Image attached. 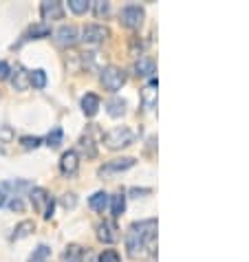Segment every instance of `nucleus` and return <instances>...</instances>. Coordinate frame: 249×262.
Instances as JSON below:
<instances>
[{"instance_id": "18", "label": "nucleus", "mask_w": 249, "mask_h": 262, "mask_svg": "<svg viewBox=\"0 0 249 262\" xmlns=\"http://www.w3.org/2000/svg\"><path fill=\"white\" fill-rule=\"evenodd\" d=\"M49 35H51V27H49L47 23L33 25V27L27 31V38H29V40H42V38H49Z\"/></svg>"}, {"instance_id": "2", "label": "nucleus", "mask_w": 249, "mask_h": 262, "mask_svg": "<svg viewBox=\"0 0 249 262\" xmlns=\"http://www.w3.org/2000/svg\"><path fill=\"white\" fill-rule=\"evenodd\" d=\"M135 141V133L126 126H119V128H113L108 130V133L104 135V143L106 148L111 150H119V148H126V145H130Z\"/></svg>"}, {"instance_id": "31", "label": "nucleus", "mask_w": 249, "mask_h": 262, "mask_svg": "<svg viewBox=\"0 0 249 262\" xmlns=\"http://www.w3.org/2000/svg\"><path fill=\"white\" fill-rule=\"evenodd\" d=\"M13 139V130L9 126H3L0 128V141H5V143H9Z\"/></svg>"}, {"instance_id": "35", "label": "nucleus", "mask_w": 249, "mask_h": 262, "mask_svg": "<svg viewBox=\"0 0 249 262\" xmlns=\"http://www.w3.org/2000/svg\"><path fill=\"white\" fill-rule=\"evenodd\" d=\"M148 192H150V190H133V194L137 196V199H139V194H148Z\"/></svg>"}, {"instance_id": "10", "label": "nucleus", "mask_w": 249, "mask_h": 262, "mask_svg": "<svg viewBox=\"0 0 249 262\" xmlns=\"http://www.w3.org/2000/svg\"><path fill=\"white\" fill-rule=\"evenodd\" d=\"M77 167H79V161H77V152H64L62 159H60V170L64 177H73V174L77 172Z\"/></svg>"}, {"instance_id": "5", "label": "nucleus", "mask_w": 249, "mask_h": 262, "mask_svg": "<svg viewBox=\"0 0 249 262\" xmlns=\"http://www.w3.org/2000/svg\"><path fill=\"white\" fill-rule=\"evenodd\" d=\"M108 35H111V31H108V27H104V25H86L82 31V40L86 45H99Z\"/></svg>"}, {"instance_id": "30", "label": "nucleus", "mask_w": 249, "mask_h": 262, "mask_svg": "<svg viewBox=\"0 0 249 262\" xmlns=\"http://www.w3.org/2000/svg\"><path fill=\"white\" fill-rule=\"evenodd\" d=\"M93 9H95V16L101 18V16H108V11H111V5L104 3V0H97V3L93 5Z\"/></svg>"}, {"instance_id": "27", "label": "nucleus", "mask_w": 249, "mask_h": 262, "mask_svg": "<svg viewBox=\"0 0 249 262\" xmlns=\"http://www.w3.org/2000/svg\"><path fill=\"white\" fill-rule=\"evenodd\" d=\"M62 137H64V133H62L60 128L51 130V133H49V137H47V145H49V148H57V145L62 143Z\"/></svg>"}, {"instance_id": "17", "label": "nucleus", "mask_w": 249, "mask_h": 262, "mask_svg": "<svg viewBox=\"0 0 249 262\" xmlns=\"http://www.w3.org/2000/svg\"><path fill=\"white\" fill-rule=\"evenodd\" d=\"M106 111L111 117H121L123 113H126V101H123L121 97H113L106 101Z\"/></svg>"}, {"instance_id": "33", "label": "nucleus", "mask_w": 249, "mask_h": 262, "mask_svg": "<svg viewBox=\"0 0 249 262\" xmlns=\"http://www.w3.org/2000/svg\"><path fill=\"white\" fill-rule=\"evenodd\" d=\"M9 209H11V212H23V209H25V203L20 201V199H11V201H9Z\"/></svg>"}, {"instance_id": "26", "label": "nucleus", "mask_w": 249, "mask_h": 262, "mask_svg": "<svg viewBox=\"0 0 249 262\" xmlns=\"http://www.w3.org/2000/svg\"><path fill=\"white\" fill-rule=\"evenodd\" d=\"M69 7H71L73 13H77L79 16V13H86L91 9V3L89 0H69Z\"/></svg>"}, {"instance_id": "15", "label": "nucleus", "mask_w": 249, "mask_h": 262, "mask_svg": "<svg viewBox=\"0 0 249 262\" xmlns=\"http://www.w3.org/2000/svg\"><path fill=\"white\" fill-rule=\"evenodd\" d=\"M141 99H143V106L146 108H152V106L157 104V79L155 77H152L150 84L141 91Z\"/></svg>"}, {"instance_id": "1", "label": "nucleus", "mask_w": 249, "mask_h": 262, "mask_svg": "<svg viewBox=\"0 0 249 262\" xmlns=\"http://www.w3.org/2000/svg\"><path fill=\"white\" fill-rule=\"evenodd\" d=\"M155 240H157V221H141L135 223L130 227L128 236H126V247H128V256L130 258H139L143 256L146 249L150 253H155Z\"/></svg>"}, {"instance_id": "9", "label": "nucleus", "mask_w": 249, "mask_h": 262, "mask_svg": "<svg viewBox=\"0 0 249 262\" xmlns=\"http://www.w3.org/2000/svg\"><path fill=\"white\" fill-rule=\"evenodd\" d=\"M133 165H135V159H133V157L115 159V161L101 165V167H99V174H101V177H106V174H111V172H121V170H128V167H133Z\"/></svg>"}, {"instance_id": "32", "label": "nucleus", "mask_w": 249, "mask_h": 262, "mask_svg": "<svg viewBox=\"0 0 249 262\" xmlns=\"http://www.w3.org/2000/svg\"><path fill=\"white\" fill-rule=\"evenodd\" d=\"M62 205L67 207V209H73L77 205V199H75V194H64V199H62Z\"/></svg>"}, {"instance_id": "13", "label": "nucleus", "mask_w": 249, "mask_h": 262, "mask_svg": "<svg viewBox=\"0 0 249 262\" xmlns=\"http://www.w3.org/2000/svg\"><path fill=\"white\" fill-rule=\"evenodd\" d=\"M82 111L86 117H93V115H97L99 111V97L95 95V93H86L82 97Z\"/></svg>"}, {"instance_id": "23", "label": "nucleus", "mask_w": 249, "mask_h": 262, "mask_svg": "<svg viewBox=\"0 0 249 262\" xmlns=\"http://www.w3.org/2000/svg\"><path fill=\"white\" fill-rule=\"evenodd\" d=\"M35 229V223L33 221H23V223H20L18 225V227H16V231H13V240H23V238H27L29 234H31V231Z\"/></svg>"}, {"instance_id": "24", "label": "nucleus", "mask_w": 249, "mask_h": 262, "mask_svg": "<svg viewBox=\"0 0 249 262\" xmlns=\"http://www.w3.org/2000/svg\"><path fill=\"white\" fill-rule=\"evenodd\" d=\"M79 150H82V155H86V157H95L97 155V150H95V145H93V139L89 135H84L82 139H79Z\"/></svg>"}, {"instance_id": "14", "label": "nucleus", "mask_w": 249, "mask_h": 262, "mask_svg": "<svg viewBox=\"0 0 249 262\" xmlns=\"http://www.w3.org/2000/svg\"><path fill=\"white\" fill-rule=\"evenodd\" d=\"M11 84L16 91H27L29 89V73L23 67H16V71H11Z\"/></svg>"}, {"instance_id": "12", "label": "nucleus", "mask_w": 249, "mask_h": 262, "mask_svg": "<svg viewBox=\"0 0 249 262\" xmlns=\"http://www.w3.org/2000/svg\"><path fill=\"white\" fill-rule=\"evenodd\" d=\"M155 69H157L155 60H150V57H139L137 64H135V75H139V77H150L152 73H155Z\"/></svg>"}, {"instance_id": "21", "label": "nucleus", "mask_w": 249, "mask_h": 262, "mask_svg": "<svg viewBox=\"0 0 249 262\" xmlns=\"http://www.w3.org/2000/svg\"><path fill=\"white\" fill-rule=\"evenodd\" d=\"M64 262H84V249L77 245H69L64 251Z\"/></svg>"}, {"instance_id": "25", "label": "nucleus", "mask_w": 249, "mask_h": 262, "mask_svg": "<svg viewBox=\"0 0 249 262\" xmlns=\"http://www.w3.org/2000/svg\"><path fill=\"white\" fill-rule=\"evenodd\" d=\"M51 256V249L47 245H40L38 249H35L33 253H31V258H29V262H47V258Z\"/></svg>"}, {"instance_id": "29", "label": "nucleus", "mask_w": 249, "mask_h": 262, "mask_svg": "<svg viewBox=\"0 0 249 262\" xmlns=\"http://www.w3.org/2000/svg\"><path fill=\"white\" fill-rule=\"evenodd\" d=\"M99 262H121V258L115 249H106V251L99 253Z\"/></svg>"}, {"instance_id": "7", "label": "nucleus", "mask_w": 249, "mask_h": 262, "mask_svg": "<svg viewBox=\"0 0 249 262\" xmlns=\"http://www.w3.org/2000/svg\"><path fill=\"white\" fill-rule=\"evenodd\" d=\"M97 238L108 245L117 243V240H119V229H117V225L113 221H104V223H99V227H97Z\"/></svg>"}, {"instance_id": "28", "label": "nucleus", "mask_w": 249, "mask_h": 262, "mask_svg": "<svg viewBox=\"0 0 249 262\" xmlns=\"http://www.w3.org/2000/svg\"><path fill=\"white\" fill-rule=\"evenodd\" d=\"M20 143H23L25 150H35V148H40L42 139H40V137H23V139H20Z\"/></svg>"}, {"instance_id": "11", "label": "nucleus", "mask_w": 249, "mask_h": 262, "mask_svg": "<svg viewBox=\"0 0 249 262\" xmlns=\"http://www.w3.org/2000/svg\"><path fill=\"white\" fill-rule=\"evenodd\" d=\"M40 13H42L45 20H62L64 18V7H62V3L51 0V3H42Z\"/></svg>"}, {"instance_id": "6", "label": "nucleus", "mask_w": 249, "mask_h": 262, "mask_svg": "<svg viewBox=\"0 0 249 262\" xmlns=\"http://www.w3.org/2000/svg\"><path fill=\"white\" fill-rule=\"evenodd\" d=\"M121 23L130 29H139L143 23V9L139 5H126L121 9Z\"/></svg>"}, {"instance_id": "34", "label": "nucleus", "mask_w": 249, "mask_h": 262, "mask_svg": "<svg viewBox=\"0 0 249 262\" xmlns=\"http://www.w3.org/2000/svg\"><path fill=\"white\" fill-rule=\"evenodd\" d=\"M11 75V67L7 62H0V79H7Z\"/></svg>"}, {"instance_id": "19", "label": "nucleus", "mask_w": 249, "mask_h": 262, "mask_svg": "<svg viewBox=\"0 0 249 262\" xmlns=\"http://www.w3.org/2000/svg\"><path fill=\"white\" fill-rule=\"evenodd\" d=\"M29 86H33V89L42 91L47 86V73L42 71V69L31 71V73H29Z\"/></svg>"}, {"instance_id": "8", "label": "nucleus", "mask_w": 249, "mask_h": 262, "mask_svg": "<svg viewBox=\"0 0 249 262\" xmlns=\"http://www.w3.org/2000/svg\"><path fill=\"white\" fill-rule=\"evenodd\" d=\"M55 42L60 47H73L77 42V29L73 25H64L55 31Z\"/></svg>"}, {"instance_id": "20", "label": "nucleus", "mask_w": 249, "mask_h": 262, "mask_svg": "<svg viewBox=\"0 0 249 262\" xmlns=\"http://www.w3.org/2000/svg\"><path fill=\"white\" fill-rule=\"evenodd\" d=\"M0 190H11L13 194H16V199H18L20 192L31 190V183H29V181H7V183L0 185Z\"/></svg>"}, {"instance_id": "16", "label": "nucleus", "mask_w": 249, "mask_h": 262, "mask_svg": "<svg viewBox=\"0 0 249 262\" xmlns=\"http://www.w3.org/2000/svg\"><path fill=\"white\" fill-rule=\"evenodd\" d=\"M108 203H111V196L106 192H95L89 199V205H91V209H95V212H104L108 207Z\"/></svg>"}, {"instance_id": "22", "label": "nucleus", "mask_w": 249, "mask_h": 262, "mask_svg": "<svg viewBox=\"0 0 249 262\" xmlns=\"http://www.w3.org/2000/svg\"><path fill=\"white\" fill-rule=\"evenodd\" d=\"M111 212H113V216H121L126 212V196L123 194L111 196Z\"/></svg>"}, {"instance_id": "36", "label": "nucleus", "mask_w": 249, "mask_h": 262, "mask_svg": "<svg viewBox=\"0 0 249 262\" xmlns=\"http://www.w3.org/2000/svg\"><path fill=\"white\" fill-rule=\"evenodd\" d=\"M3 201H5V196H3V194H0V205H3Z\"/></svg>"}, {"instance_id": "3", "label": "nucleus", "mask_w": 249, "mask_h": 262, "mask_svg": "<svg viewBox=\"0 0 249 262\" xmlns=\"http://www.w3.org/2000/svg\"><path fill=\"white\" fill-rule=\"evenodd\" d=\"M31 203H33V209L38 214H42L45 218H53V207H55V201L45 187H33L31 190Z\"/></svg>"}, {"instance_id": "4", "label": "nucleus", "mask_w": 249, "mask_h": 262, "mask_svg": "<svg viewBox=\"0 0 249 262\" xmlns=\"http://www.w3.org/2000/svg\"><path fill=\"white\" fill-rule=\"evenodd\" d=\"M101 84L108 91H119L123 84H126V73L117 67H106L101 71Z\"/></svg>"}]
</instances>
